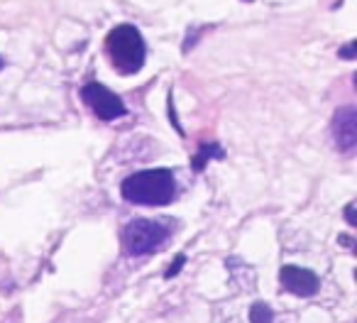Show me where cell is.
Here are the masks:
<instances>
[{
  "label": "cell",
  "instance_id": "obj_8",
  "mask_svg": "<svg viewBox=\"0 0 357 323\" xmlns=\"http://www.w3.org/2000/svg\"><path fill=\"white\" fill-rule=\"evenodd\" d=\"M211 157H223V149L218 147V144H208V147H201L199 157L194 159V167L196 172H201L206 167V162H208Z\"/></svg>",
  "mask_w": 357,
  "mask_h": 323
},
{
  "label": "cell",
  "instance_id": "obj_11",
  "mask_svg": "<svg viewBox=\"0 0 357 323\" xmlns=\"http://www.w3.org/2000/svg\"><path fill=\"white\" fill-rule=\"evenodd\" d=\"M352 209H355V206H347V223H355V216H352Z\"/></svg>",
  "mask_w": 357,
  "mask_h": 323
},
{
  "label": "cell",
  "instance_id": "obj_10",
  "mask_svg": "<svg viewBox=\"0 0 357 323\" xmlns=\"http://www.w3.org/2000/svg\"><path fill=\"white\" fill-rule=\"evenodd\" d=\"M342 57H345V59H355V42H350V45L342 50Z\"/></svg>",
  "mask_w": 357,
  "mask_h": 323
},
{
  "label": "cell",
  "instance_id": "obj_4",
  "mask_svg": "<svg viewBox=\"0 0 357 323\" xmlns=\"http://www.w3.org/2000/svg\"><path fill=\"white\" fill-rule=\"evenodd\" d=\"M81 98H84V103L91 105V110H93L100 120H118L128 113L123 100L110 89H105L103 84H86L84 89H81Z\"/></svg>",
  "mask_w": 357,
  "mask_h": 323
},
{
  "label": "cell",
  "instance_id": "obj_5",
  "mask_svg": "<svg viewBox=\"0 0 357 323\" xmlns=\"http://www.w3.org/2000/svg\"><path fill=\"white\" fill-rule=\"evenodd\" d=\"M333 140L337 149L352 152L357 144V110L355 108H340L333 118Z\"/></svg>",
  "mask_w": 357,
  "mask_h": 323
},
{
  "label": "cell",
  "instance_id": "obj_1",
  "mask_svg": "<svg viewBox=\"0 0 357 323\" xmlns=\"http://www.w3.org/2000/svg\"><path fill=\"white\" fill-rule=\"evenodd\" d=\"M174 174L169 170H147L135 172L120 184V194L130 204L142 206H164L174 199Z\"/></svg>",
  "mask_w": 357,
  "mask_h": 323
},
{
  "label": "cell",
  "instance_id": "obj_2",
  "mask_svg": "<svg viewBox=\"0 0 357 323\" xmlns=\"http://www.w3.org/2000/svg\"><path fill=\"white\" fill-rule=\"evenodd\" d=\"M105 52L120 74H137L144 66V57H147L142 35L132 25L113 27L108 40H105Z\"/></svg>",
  "mask_w": 357,
  "mask_h": 323
},
{
  "label": "cell",
  "instance_id": "obj_9",
  "mask_svg": "<svg viewBox=\"0 0 357 323\" xmlns=\"http://www.w3.org/2000/svg\"><path fill=\"white\" fill-rule=\"evenodd\" d=\"M184 262H186L184 257H176V260H174V264H172V269L167 272V277H174V274H176L178 269H181V264H184Z\"/></svg>",
  "mask_w": 357,
  "mask_h": 323
},
{
  "label": "cell",
  "instance_id": "obj_6",
  "mask_svg": "<svg viewBox=\"0 0 357 323\" xmlns=\"http://www.w3.org/2000/svg\"><path fill=\"white\" fill-rule=\"evenodd\" d=\"M282 284L289 289L291 294H298V296H313L318 292V277L311 272V269L296 267V264H287L282 267Z\"/></svg>",
  "mask_w": 357,
  "mask_h": 323
},
{
  "label": "cell",
  "instance_id": "obj_7",
  "mask_svg": "<svg viewBox=\"0 0 357 323\" xmlns=\"http://www.w3.org/2000/svg\"><path fill=\"white\" fill-rule=\"evenodd\" d=\"M250 321L252 323H274V311L267 303H255L250 308Z\"/></svg>",
  "mask_w": 357,
  "mask_h": 323
},
{
  "label": "cell",
  "instance_id": "obj_3",
  "mask_svg": "<svg viewBox=\"0 0 357 323\" xmlns=\"http://www.w3.org/2000/svg\"><path fill=\"white\" fill-rule=\"evenodd\" d=\"M169 240V228L159 220L137 218L123 230V248L128 255H147L159 250Z\"/></svg>",
  "mask_w": 357,
  "mask_h": 323
},
{
  "label": "cell",
  "instance_id": "obj_12",
  "mask_svg": "<svg viewBox=\"0 0 357 323\" xmlns=\"http://www.w3.org/2000/svg\"><path fill=\"white\" fill-rule=\"evenodd\" d=\"M0 66H3V59H0Z\"/></svg>",
  "mask_w": 357,
  "mask_h": 323
}]
</instances>
